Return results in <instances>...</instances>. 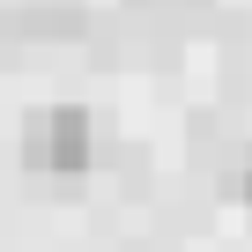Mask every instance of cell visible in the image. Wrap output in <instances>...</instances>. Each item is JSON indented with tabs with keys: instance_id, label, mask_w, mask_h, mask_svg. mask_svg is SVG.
<instances>
[{
	"instance_id": "cell-1",
	"label": "cell",
	"mask_w": 252,
	"mask_h": 252,
	"mask_svg": "<svg viewBox=\"0 0 252 252\" xmlns=\"http://www.w3.org/2000/svg\"><path fill=\"white\" fill-rule=\"evenodd\" d=\"M89 156H96V126H89L82 104H45V111H30V126H23V163H30V171L74 178V171H89Z\"/></svg>"
},
{
	"instance_id": "cell-2",
	"label": "cell",
	"mask_w": 252,
	"mask_h": 252,
	"mask_svg": "<svg viewBox=\"0 0 252 252\" xmlns=\"http://www.w3.org/2000/svg\"><path fill=\"white\" fill-rule=\"evenodd\" d=\"M245 200H252V178H245Z\"/></svg>"
}]
</instances>
